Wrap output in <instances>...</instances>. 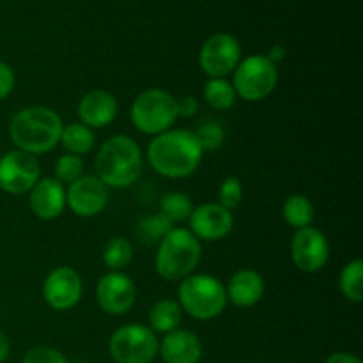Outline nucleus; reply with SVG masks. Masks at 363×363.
<instances>
[{
    "instance_id": "nucleus-28",
    "label": "nucleus",
    "mask_w": 363,
    "mask_h": 363,
    "mask_svg": "<svg viewBox=\"0 0 363 363\" xmlns=\"http://www.w3.org/2000/svg\"><path fill=\"white\" fill-rule=\"evenodd\" d=\"M84 176V162L80 156L74 155H62L55 163V179L59 183H74L77 179Z\"/></svg>"
},
{
    "instance_id": "nucleus-6",
    "label": "nucleus",
    "mask_w": 363,
    "mask_h": 363,
    "mask_svg": "<svg viewBox=\"0 0 363 363\" xmlns=\"http://www.w3.org/2000/svg\"><path fill=\"white\" fill-rule=\"evenodd\" d=\"M130 117L133 126L144 135H160L172 130L177 116V99L163 89H147L135 98Z\"/></svg>"
},
{
    "instance_id": "nucleus-33",
    "label": "nucleus",
    "mask_w": 363,
    "mask_h": 363,
    "mask_svg": "<svg viewBox=\"0 0 363 363\" xmlns=\"http://www.w3.org/2000/svg\"><path fill=\"white\" fill-rule=\"evenodd\" d=\"M199 112V101L194 96H183L181 99H177V116L183 117V119H190L195 113Z\"/></svg>"
},
{
    "instance_id": "nucleus-31",
    "label": "nucleus",
    "mask_w": 363,
    "mask_h": 363,
    "mask_svg": "<svg viewBox=\"0 0 363 363\" xmlns=\"http://www.w3.org/2000/svg\"><path fill=\"white\" fill-rule=\"evenodd\" d=\"M21 363H69V362H67V358L64 357L60 351L53 350V347L41 346L28 351Z\"/></svg>"
},
{
    "instance_id": "nucleus-36",
    "label": "nucleus",
    "mask_w": 363,
    "mask_h": 363,
    "mask_svg": "<svg viewBox=\"0 0 363 363\" xmlns=\"http://www.w3.org/2000/svg\"><path fill=\"white\" fill-rule=\"evenodd\" d=\"M9 351H11L9 340H7V337L0 332V363H4L7 360V357H9Z\"/></svg>"
},
{
    "instance_id": "nucleus-4",
    "label": "nucleus",
    "mask_w": 363,
    "mask_h": 363,
    "mask_svg": "<svg viewBox=\"0 0 363 363\" xmlns=\"http://www.w3.org/2000/svg\"><path fill=\"white\" fill-rule=\"evenodd\" d=\"M201 241L190 233V229L174 227L158 243L156 272L163 280L181 282L194 273L201 262Z\"/></svg>"
},
{
    "instance_id": "nucleus-17",
    "label": "nucleus",
    "mask_w": 363,
    "mask_h": 363,
    "mask_svg": "<svg viewBox=\"0 0 363 363\" xmlns=\"http://www.w3.org/2000/svg\"><path fill=\"white\" fill-rule=\"evenodd\" d=\"M28 194L30 211L41 220L57 218L66 208V188L55 177L39 179Z\"/></svg>"
},
{
    "instance_id": "nucleus-7",
    "label": "nucleus",
    "mask_w": 363,
    "mask_h": 363,
    "mask_svg": "<svg viewBox=\"0 0 363 363\" xmlns=\"http://www.w3.org/2000/svg\"><path fill=\"white\" fill-rule=\"evenodd\" d=\"M279 69L266 55H250L234 69L233 87L238 98L245 101H262L275 91Z\"/></svg>"
},
{
    "instance_id": "nucleus-8",
    "label": "nucleus",
    "mask_w": 363,
    "mask_h": 363,
    "mask_svg": "<svg viewBox=\"0 0 363 363\" xmlns=\"http://www.w3.org/2000/svg\"><path fill=\"white\" fill-rule=\"evenodd\" d=\"M158 339L149 326L124 325L112 333L108 350L117 363H151L158 354Z\"/></svg>"
},
{
    "instance_id": "nucleus-19",
    "label": "nucleus",
    "mask_w": 363,
    "mask_h": 363,
    "mask_svg": "<svg viewBox=\"0 0 363 363\" xmlns=\"http://www.w3.org/2000/svg\"><path fill=\"white\" fill-rule=\"evenodd\" d=\"M158 353L165 363H199L202 358V342L194 332L177 328L163 337Z\"/></svg>"
},
{
    "instance_id": "nucleus-2",
    "label": "nucleus",
    "mask_w": 363,
    "mask_h": 363,
    "mask_svg": "<svg viewBox=\"0 0 363 363\" xmlns=\"http://www.w3.org/2000/svg\"><path fill=\"white\" fill-rule=\"evenodd\" d=\"M62 119L48 106H28L20 110L9 124V137L18 151L45 155L60 142Z\"/></svg>"
},
{
    "instance_id": "nucleus-34",
    "label": "nucleus",
    "mask_w": 363,
    "mask_h": 363,
    "mask_svg": "<svg viewBox=\"0 0 363 363\" xmlns=\"http://www.w3.org/2000/svg\"><path fill=\"white\" fill-rule=\"evenodd\" d=\"M325 363H363V362L351 353H333L326 358Z\"/></svg>"
},
{
    "instance_id": "nucleus-29",
    "label": "nucleus",
    "mask_w": 363,
    "mask_h": 363,
    "mask_svg": "<svg viewBox=\"0 0 363 363\" xmlns=\"http://www.w3.org/2000/svg\"><path fill=\"white\" fill-rule=\"evenodd\" d=\"M194 133L201 144L202 151H216L218 147H222L223 140H225V131L216 121L202 123Z\"/></svg>"
},
{
    "instance_id": "nucleus-15",
    "label": "nucleus",
    "mask_w": 363,
    "mask_h": 363,
    "mask_svg": "<svg viewBox=\"0 0 363 363\" xmlns=\"http://www.w3.org/2000/svg\"><path fill=\"white\" fill-rule=\"evenodd\" d=\"M188 223H190V233L197 240L218 241L233 233L234 216L233 211L220 206L218 202H209L194 208Z\"/></svg>"
},
{
    "instance_id": "nucleus-12",
    "label": "nucleus",
    "mask_w": 363,
    "mask_h": 363,
    "mask_svg": "<svg viewBox=\"0 0 363 363\" xmlns=\"http://www.w3.org/2000/svg\"><path fill=\"white\" fill-rule=\"evenodd\" d=\"M99 308L110 315H123L133 308L137 301L135 282L123 272H108L99 279L96 287Z\"/></svg>"
},
{
    "instance_id": "nucleus-11",
    "label": "nucleus",
    "mask_w": 363,
    "mask_h": 363,
    "mask_svg": "<svg viewBox=\"0 0 363 363\" xmlns=\"http://www.w3.org/2000/svg\"><path fill=\"white\" fill-rule=\"evenodd\" d=\"M84 284L78 272L69 266H59L52 269L43 284V298L53 311H71L82 300Z\"/></svg>"
},
{
    "instance_id": "nucleus-5",
    "label": "nucleus",
    "mask_w": 363,
    "mask_h": 363,
    "mask_svg": "<svg viewBox=\"0 0 363 363\" xmlns=\"http://www.w3.org/2000/svg\"><path fill=\"white\" fill-rule=\"evenodd\" d=\"M177 296L181 311L199 321L218 318L227 305L225 286L218 279L204 273L188 275L181 280Z\"/></svg>"
},
{
    "instance_id": "nucleus-13",
    "label": "nucleus",
    "mask_w": 363,
    "mask_h": 363,
    "mask_svg": "<svg viewBox=\"0 0 363 363\" xmlns=\"http://www.w3.org/2000/svg\"><path fill=\"white\" fill-rule=\"evenodd\" d=\"M291 257L303 273H318L330 259V243L325 234L315 227L296 230L291 241Z\"/></svg>"
},
{
    "instance_id": "nucleus-30",
    "label": "nucleus",
    "mask_w": 363,
    "mask_h": 363,
    "mask_svg": "<svg viewBox=\"0 0 363 363\" xmlns=\"http://www.w3.org/2000/svg\"><path fill=\"white\" fill-rule=\"evenodd\" d=\"M243 199V186L238 177H227L218 190V204L229 211H234Z\"/></svg>"
},
{
    "instance_id": "nucleus-10",
    "label": "nucleus",
    "mask_w": 363,
    "mask_h": 363,
    "mask_svg": "<svg viewBox=\"0 0 363 363\" xmlns=\"http://www.w3.org/2000/svg\"><path fill=\"white\" fill-rule=\"evenodd\" d=\"M241 60V46L230 34H215L202 45L199 53L201 69L209 78H225Z\"/></svg>"
},
{
    "instance_id": "nucleus-22",
    "label": "nucleus",
    "mask_w": 363,
    "mask_h": 363,
    "mask_svg": "<svg viewBox=\"0 0 363 363\" xmlns=\"http://www.w3.org/2000/svg\"><path fill=\"white\" fill-rule=\"evenodd\" d=\"M284 220L289 227L300 230L305 227H311L314 222L315 209L312 204L311 199L307 195L294 194L291 197H287L286 204H284Z\"/></svg>"
},
{
    "instance_id": "nucleus-25",
    "label": "nucleus",
    "mask_w": 363,
    "mask_h": 363,
    "mask_svg": "<svg viewBox=\"0 0 363 363\" xmlns=\"http://www.w3.org/2000/svg\"><path fill=\"white\" fill-rule=\"evenodd\" d=\"M204 98L215 110H229L236 103V91L225 78H209L204 85Z\"/></svg>"
},
{
    "instance_id": "nucleus-26",
    "label": "nucleus",
    "mask_w": 363,
    "mask_h": 363,
    "mask_svg": "<svg viewBox=\"0 0 363 363\" xmlns=\"http://www.w3.org/2000/svg\"><path fill=\"white\" fill-rule=\"evenodd\" d=\"M194 211L191 199L183 191H169L160 199V213L165 215L172 223L186 222Z\"/></svg>"
},
{
    "instance_id": "nucleus-24",
    "label": "nucleus",
    "mask_w": 363,
    "mask_h": 363,
    "mask_svg": "<svg viewBox=\"0 0 363 363\" xmlns=\"http://www.w3.org/2000/svg\"><path fill=\"white\" fill-rule=\"evenodd\" d=\"M339 286L344 298L354 303L363 301V262L360 259L350 261L344 266L339 277Z\"/></svg>"
},
{
    "instance_id": "nucleus-27",
    "label": "nucleus",
    "mask_w": 363,
    "mask_h": 363,
    "mask_svg": "<svg viewBox=\"0 0 363 363\" xmlns=\"http://www.w3.org/2000/svg\"><path fill=\"white\" fill-rule=\"evenodd\" d=\"M174 229V223L167 218L162 213H156V215L144 216V218L138 222L137 234L142 240V243L145 245H158L170 230Z\"/></svg>"
},
{
    "instance_id": "nucleus-9",
    "label": "nucleus",
    "mask_w": 363,
    "mask_h": 363,
    "mask_svg": "<svg viewBox=\"0 0 363 363\" xmlns=\"http://www.w3.org/2000/svg\"><path fill=\"white\" fill-rule=\"evenodd\" d=\"M41 176L35 156L23 151H7L0 156V190L11 195H23L32 190Z\"/></svg>"
},
{
    "instance_id": "nucleus-16",
    "label": "nucleus",
    "mask_w": 363,
    "mask_h": 363,
    "mask_svg": "<svg viewBox=\"0 0 363 363\" xmlns=\"http://www.w3.org/2000/svg\"><path fill=\"white\" fill-rule=\"evenodd\" d=\"M117 112H119V103L116 96L103 89H94L84 94V98L78 103L77 113L82 124L96 130V128L108 126L117 117Z\"/></svg>"
},
{
    "instance_id": "nucleus-35",
    "label": "nucleus",
    "mask_w": 363,
    "mask_h": 363,
    "mask_svg": "<svg viewBox=\"0 0 363 363\" xmlns=\"http://www.w3.org/2000/svg\"><path fill=\"white\" fill-rule=\"evenodd\" d=\"M286 55H287V52H286V48H284L282 45H273L272 48H269V52H268V59L272 60L273 64H279V62H282L284 59H286Z\"/></svg>"
},
{
    "instance_id": "nucleus-20",
    "label": "nucleus",
    "mask_w": 363,
    "mask_h": 363,
    "mask_svg": "<svg viewBox=\"0 0 363 363\" xmlns=\"http://www.w3.org/2000/svg\"><path fill=\"white\" fill-rule=\"evenodd\" d=\"M183 311L176 300H160L149 311V328L158 333H170L179 328Z\"/></svg>"
},
{
    "instance_id": "nucleus-1",
    "label": "nucleus",
    "mask_w": 363,
    "mask_h": 363,
    "mask_svg": "<svg viewBox=\"0 0 363 363\" xmlns=\"http://www.w3.org/2000/svg\"><path fill=\"white\" fill-rule=\"evenodd\" d=\"M202 152L194 131L169 130L152 138L147 147V160L160 176L183 179L199 169Z\"/></svg>"
},
{
    "instance_id": "nucleus-3",
    "label": "nucleus",
    "mask_w": 363,
    "mask_h": 363,
    "mask_svg": "<svg viewBox=\"0 0 363 363\" xmlns=\"http://www.w3.org/2000/svg\"><path fill=\"white\" fill-rule=\"evenodd\" d=\"M142 172V151L128 135H113L96 155V177L106 188H128Z\"/></svg>"
},
{
    "instance_id": "nucleus-18",
    "label": "nucleus",
    "mask_w": 363,
    "mask_h": 363,
    "mask_svg": "<svg viewBox=\"0 0 363 363\" xmlns=\"http://www.w3.org/2000/svg\"><path fill=\"white\" fill-rule=\"evenodd\" d=\"M266 284L259 272L250 268L238 269L225 287L227 301L241 308L254 307L264 296Z\"/></svg>"
},
{
    "instance_id": "nucleus-14",
    "label": "nucleus",
    "mask_w": 363,
    "mask_h": 363,
    "mask_svg": "<svg viewBox=\"0 0 363 363\" xmlns=\"http://www.w3.org/2000/svg\"><path fill=\"white\" fill-rule=\"evenodd\" d=\"M66 204L77 216L91 218L108 204V188L96 176H82L67 188Z\"/></svg>"
},
{
    "instance_id": "nucleus-21",
    "label": "nucleus",
    "mask_w": 363,
    "mask_h": 363,
    "mask_svg": "<svg viewBox=\"0 0 363 363\" xmlns=\"http://www.w3.org/2000/svg\"><path fill=\"white\" fill-rule=\"evenodd\" d=\"M59 144H62V147L66 149L69 155H89V152L94 149L96 144L94 130H91V128H87L82 123H71L62 128Z\"/></svg>"
},
{
    "instance_id": "nucleus-32",
    "label": "nucleus",
    "mask_w": 363,
    "mask_h": 363,
    "mask_svg": "<svg viewBox=\"0 0 363 363\" xmlns=\"http://www.w3.org/2000/svg\"><path fill=\"white\" fill-rule=\"evenodd\" d=\"M14 84H16V77H14L13 67L0 60V101L13 92Z\"/></svg>"
},
{
    "instance_id": "nucleus-23",
    "label": "nucleus",
    "mask_w": 363,
    "mask_h": 363,
    "mask_svg": "<svg viewBox=\"0 0 363 363\" xmlns=\"http://www.w3.org/2000/svg\"><path fill=\"white\" fill-rule=\"evenodd\" d=\"M103 264L110 269V272H123L131 261H133V247L124 238H112L105 243L101 252Z\"/></svg>"
}]
</instances>
